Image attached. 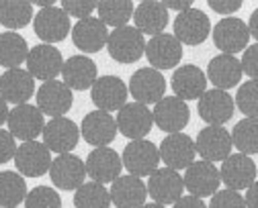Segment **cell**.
Here are the masks:
<instances>
[{"label": "cell", "mask_w": 258, "mask_h": 208, "mask_svg": "<svg viewBox=\"0 0 258 208\" xmlns=\"http://www.w3.org/2000/svg\"><path fill=\"white\" fill-rule=\"evenodd\" d=\"M121 161L123 167L127 169L129 176L136 178H146L158 169L160 165V149L148 141V139H138V141H129L123 147L121 153Z\"/></svg>", "instance_id": "1"}, {"label": "cell", "mask_w": 258, "mask_h": 208, "mask_svg": "<svg viewBox=\"0 0 258 208\" xmlns=\"http://www.w3.org/2000/svg\"><path fill=\"white\" fill-rule=\"evenodd\" d=\"M107 51L117 63H136L146 53V37L132 25L109 33Z\"/></svg>", "instance_id": "2"}, {"label": "cell", "mask_w": 258, "mask_h": 208, "mask_svg": "<svg viewBox=\"0 0 258 208\" xmlns=\"http://www.w3.org/2000/svg\"><path fill=\"white\" fill-rule=\"evenodd\" d=\"M213 43L219 51H223L225 55H236V53H244V49L248 47L250 41V31L248 25L238 19V17H225L221 19L213 31Z\"/></svg>", "instance_id": "3"}, {"label": "cell", "mask_w": 258, "mask_h": 208, "mask_svg": "<svg viewBox=\"0 0 258 208\" xmlns=\"http://www.w3.org/2000/svg\"><path fill=\"white\" fill-rule=\"evenodd\" d=\"M158 149H160V161L174 171L186 169L188 165L195 163V155H197L195 139H190L184 133L166 135Z\"/></svg>", "instance_id": "4"}, {"label": "cell", "mask_w": 258, "mask_h": 208, "mask_svg": "<svg viewBox=\"0 0 258 208\" xmlns=\"http://www.w3.org/2000/svg\"><path fill=\"white\" fill-rule=\"evenodd\" d=\"M51 151L41 141H25L17 147L15 165L23 178H41L51 167Z\"/></svg>", "instance_id": "5"}, {"label": "cell", "mask_w": 258, "mask_h": 208, "mask_svg": "<svg viewBox=\"0 0 258 208\" xmlns=\"http://www.w3.org/2000/svg\"><path fill=\"white\" fill-rule=\"evenodd\" d=\"M33 29L35 35L47 45L51 43H59L72 33V23L70 17L63 13L61 7H47V9H39V13L33 19Z\"/></svg>", "instance_id": "6"}, {"label": "cell", "mask_w": 258, "mask_h": 208, "mask_svg": "<svg viewBox=\"0 0 258 208\" xmlns=\"http://www.w3.org/2000/svg\"><path fill=\"white\" fill-rule=\"evenodd\" d=\"M90 98L94 102L96 111H105L113 115V111L119 113L127 104L129 88L119 76H111V74L101 76L90 88Z\"/></svg>", "instance_id": "7"}, {"label": "cell", "mask_w": 258, "mask_h": 208, "mask_svg": "<svg viewBox=\"0 0 258 208\" xmlns=\"http://www.w3.org/2000/svg\"><path fill=\"white\" fill-rule=\"evenodd\" d=\"M209 35H211V21L201 9L192 7V9L176 15V19H174V37L182 45H190V47L201 45Z\"/></svg>", "instance_id": "8"}, {"label": "cell", "mask_w": 258, "mask_h": 208, "mask_svg": "<svg viewBox=\"0 0 258 208\" xmlns=\"http://www.w3.org/2000/svg\"><path fill=\"white\" fill-rule=\"evenodd\" d=\"M182 180H184V190H188L190 196L195 198H211L221 186L217 165L205 159H199L192 165H188L184 169Z\"/></svg>", "instance_id": "9"}, {"label": "cell", "mask_w": 258, "mask_h": 208, "mask_svg": "<svg viewBox=\"0 0 258 208\" xmlns=\"http://www.w3.org/2000/svg\"><path fill=\"white\" fill-rule=\"evenodd\" d=\"M127 88L136 102L150 107V104H156L164 98L166 80H164L162 72H158L154 67H140L138 72H134Z\"/></svg>", "instance_id": "10"}, {"label": "cell", "mask_w": 258, "mask_h": 208, "mask_svg": "<svg viewBox=\"0 0 258 208\" xmlns=\"http://www.w3.org/2000/svg\"><path fill=\"white\" fill-rule=\"evenodd\" d=\"M35 100H37V109L51 119H59L66 117L72 109V90L59 82V80H51V82H43L37 92H35Z\"/></svg>", "instance_id": "11"}, {"label": "cell", "mask_w": 258, "mask_h": 208, "mask_svg": "<svg viewBox=\"0 0 258 208\" xmlns=\"http://www.w3.org/2000/svg\"><path fill=\"white\" fill-rule=\"evenodd\" d=\"M25 63H27V72L35 80L51 82L61 74L63 57H61V51L55 49L53 45L39 43V45L29 49V55H27Z\"/></svg>", "instance_id": "12"}, {"label": "cell", "mask_w": 258, "mask_h": 208, "mask_svg": "<svg viewBox=\"0 0 258 208\" xmlns=\"http://www.w3.org/2000/svg\"><path fill=\"white\" fill-rule=\"evenodd\" d=\"M45 115L33 107V104H21V107H15L9 115V133L15 139H21V141H37V137L43 133L45 129Z\"/></svg>", "instance_id": "13"}, {"label": "cell", "mask_w": 258, "mask_h": 208, "mask_svg": "<svg viewBox=\"0 0 258 208\" xmlns=\"http://www.w3.org/2000/svg\"><path fill=\"white\" fill-rule=\"evenodd\" d=\"M80 135L92 147H109L119 135L117 121L111 113L92 111L80 123Z\"/></svg>", "instance_id": "14"}, {"label": "cell", "mask_w": 258, "mask_h": 208, "mask_svg": "<svg viewBox=\"0 0 258 208\" xmlns=\"http://www.w3.org/2000/svg\"><path fill=\"white\" fill-rule=\"evenodd\" d=\"M195 145H197V153L201 155V159L211 161V163L228 159L234 149L232 133L225 127H211V125L199 131Z\"/></svg>", "instance_id": "15"}, {"label": "cell", "mask_w": 258, "mask_h": 208, "mask_svg": "<svg viewBox=\"0 0 258 208\" xmlns=\"http://www.w3.org/2000/svg\"><path fill=\"white\" fill-rule=\"evenodd\" d=\"M182 192L184 180L170 167H158L148 180V198H152L156 204H174L178 198H182Z\"/></svg>", "instance_id": "16"}, {"label": "cell", "mask_w": 258, "mask_h": 208, "mask_svg": "<svg viewBox=\"0 0 258 208\" xmlns=\"http://www.w3.org/2000/svg\"><path fill=\"white\" fill-rule=\"evenodd\" d=\"M115 121H117L119 133L127 139H132V141L146 139V135L154 127L152 111L146 107V104H140V102H127L125 107L117 113Z\"/></svg>", "instance_id": "17"}, {"label": "cell", "mask_w": 258, "mask_h": 208, "mask_svg": "<svg viewBox=\"0 0 258 208\" xmlns=\"http://www.w3.org/2000/svg\"><path fill=\"white\" fill-rule=\"evenodd\" d=\"M146 57L150 65L158 72L164 69H176L182 59V43L174 35H156L146 43Z\"/></svg>", "instance_id": "18"}, {"label": "cell", "mask_w": 258, "mask_h": 208, "mask_svg": "<svg viewBox=\"0 0 258 208\" xmlns=\"http://www.w3.org/2000/svg\"><path fill=\"white\" fill-rule=\"evenodd\" d=\"M152 117H154V123L160 127V131L172 135V133H180L188 125L190 109L184 100L176 96H164L160 102L154 104Z\"/></svg>", "instance_id": "19"}, {"label": "cell", "mask_w": 258, "mask_h": 208, "mask_svg": "<svg viewBox=\"0 0 258 208\" xmlns=\"http://www.w3.org/2000/svg\"><path fill=\"white\" fill-rule=\"evenodd\" d=\"M219 176L221 184H225L228 190H248L256 182V163L250 159V155L232 153L228 159L221 161Z\"/></svg>", "instance_id": "20"}, {"label": "cell", "mask_w": 258, "mask_h": 208, "mask_svg": "<svg viewBox=\"0 0 258 208\" xmlns=\"http://www.w3.org/2000/svg\"><path fill=\"white\" fill-rule=\"evenodd\" d=\"M84 165H86V176H90L92 182L99 184H113L121 176L123 169L121 155L111 147H94L88 153Z\"/></svg>", "instance_id": "21"}, {"label": "cell", "mask_w": 258, "mask_h": 208, "mask_svg": "<svg viewBox=\"0 0 258 208\" xmlns=\"http://www.w3.org/2000/svg\"><path fill=\"white\" fill-rule=\"evenodd\" d=\"M197 111H199V117L207 125H211V127H223L225 123H228L234 117L236 102L230 96V92L211 88V90H207L199 98Z\"/></svg>", "instance_id": "22"}, {"label": "cell", "mask_w": 258, "mask_h": 208, "mask_svg": "<svg viewBox=\"0 0 258 208\" xmlns=\"http://www.w3.org/2000/svg\"><path fill=\"white\" fill-rule=\"evenodd\" d=\"M43 143L49 151L61 155V153H70L78 141H80V129L74 121L59 117V119H51L45 123V129L41 133Z\"/></svg>", "instance_id": "23"}, {"label": "cell", "mask_w": 258, "mask_h": 208, "mask_svg": "<svg viewBox=\"0 0 258 208\" xmlns=\"http://www.w3.org/2000/svg\"><path fill=\"white\" fill-rule=\"evenodd\" d=\"M49 178L59 190H78L86 178V165L74 153H61L51 161Z\"/></svg>", "instance_id": "24"}, {"label": "cell", "mask_w": 258, "mask_h": 208, "mask_svg": "<svg viewBox=\"0 0 258 208\" xmlns=\"http://www.w3.org/2000/svg\"><path fill=\"white\" fill-rule=\"evenodd\" d=\"M170 86L174 90V96L180 100H199L207 92V76L201 67L186 63L172 72Z\"/></svg>", "instance_id": "25"}, {"label": "cell", "mask_w": 258, "mask_h": 208, "mask_svg": "<svg viewBox=\"0 0 258 208\" xmlns=\"http://www.w3.org/2000/svg\"><path fill=\"white\" fill-rule=\"evenodd\" d=\"M35 78L31 76L27 69L15 67V69H7V72L0 76V96L7 102L21 107L27 104V100H31L35 96Z\"/></svg>", "instance_id": "26"}, {"label": "cell", "mask_w": 258, "mask_h": 208, "mask_svg": "<svg viewBox=\"0 0 258 208\" xmlns=\"http://www.w3.org/2000/svg\"><path fill=\"white\" fill-rule=\"evenodd\" d=\"M61 82L70 90H90L99 80V67L88 55H72L63 61L61 67Z\"/></svg>", "instance_id": "27"}, {"label": "cell", "mask_w": 258, "mask_h": 208, "mask_svg": "<svg viewBox=\"0 0 258 208\" xmlns=\"http://www.w3.org/2000/svg\"><path fill=\"white\" fill-rule=\"evenodd\" d=\"M72 41L80 51L96 53L103 47H107L109 29L101 19H96V17L82 19L72 27Z\"/></svg>", "instance_id": "28"}, {"label": "cell", "mask_w": 258, "mask_h": 208, "mask_svg": "<svg viewBox=\"0 0 258 208\" xmlns=\"http://www.w3.org/2000/svg\"><path fill=\"white\" fill-rule=\"evenodd\" d=\"M207 80L217 88V90H232L236 88L240 82H242V76H244V69H242V63L236 55H225V53H219L215 55L209 65H207Z\"/></svg>", "instance_id": "29"}, {"label": "cell", "mask_w": 258, "mask_h": 208, "mask_svg": "<svg viewBox=\"0 0 258 208\" xmlns=\"http://www.w3.org/2000/svg\"><path fill=\"white\" fill-rule=\"evenodd\" d=\"M109 194H111V202L117 208H142L148 198V186L142 178L125 173V176H119L111 184Z\"/></svg>", "instance_id": "30"}, {"label": "cell", "mask_w": 258, "mask_h": 208, "mask_svg": "<svg viewBox=\"0 0 258 208\" xmlns=\"http://www.w3.org/2000/svg\"><path fill=\"white\" fill-rule=\"evenodd\" d=\"M168 9L164 7V3H158V0H146V3L136 7L134 13V23L136 29L142 35H162L164 29L168 27Z\"/></svg>", "instance_id": "31"}, {"label": "cell", "mask_w": 258, "mask_h": 208, "mask_svg": "<svg viewBox=\"0 0 258 208\" xmlns=\"http://www.w3.org/2000/svg\"><path fill=\"white\" fill-rule=\"evenodd\" d=\"M27 55H29V45L23 35L15 31L0 33V67L15 69L27 61Z\"/></svg>", "instance_id": "32"}, {"label": "cell", "mask_w": 258, "mask_h": 208, "mask_svg": "<svg viewBox=\"0 0 258 208\" xmlns=\"http://www.w3.org/2000/svg\"><path fill=\"white\" fill-rule=\"evenodd\" d=\"M27 194V182L19 171H0V208H19Z\"/></svg>", "instance_id": "33"}, {"label": "cell", "mask_w": 258, "mask_h": 208, "mask_svg": "<svg viewBox=\"0 0 258 208\" xmlns=\"http://www.w3.org/2000/svg\"><path fill=\"white\" fill-rule=\"evenodd\" d=\"M35 19L33 3L29 0H0V25L17 31L23 29Z\"/></svg>", "instance_id": "34"}, {"label": "cell", "mask_w": 258, "mask_h": 208, "mask_svg": "<svg viewBox=\"0 0 258 208\" xmlns=\"http://www.w3.org/2000/svg\"><path fill=\"white\" fill-rule=\"evenodd\" d=\"M96 13L107 27L121 29L127 27L129 19H134L136 7L132 0H103V3L96 5Z\"/></svg>", "instance_id": "35"}, {"label": "cell", "mask_w": 258, "mask_h": 208, "mask_svg": "<svg viewBox=\"0 0 258 208\" xmlns=\"http://www.w3.org/2000/svg\"><path fill=\"white\" fill-rule=\"evenodd\" d=\"M232 133V143L238 153L256 155L258 153V119H242L236 123Z\"/></svg>", "instance_id": "36"}, {"label": "cell", "mask_w": 258, "mask_h": 208, "mask_svg": "<svg viewBox=\"0 0 258 208\" xmlns=\"http://www.w3.org/2000/svg\"><path fill=\"white\" fill-rule=\"evenodd\" d=\"M74 206L76 208H109L111 194L105 184L99 182H84L74 192Z\"/></svg>", "instance_id": "37"}, {"label": "cell", "mask_w": 258, "mask_h": 208, "mask_svg": "<svg viewBox=\"0 0 258 208\" xmlns=\"http://www.w3.org/2000/svg\"><path fill=\"white\" fill-rule=\"evenodd\" d=\"M234 102L246 119H258V80L244 82L238 88Z\"/></svg>", "instance_id": "38"}, {"label": "cell", "mask_w": 258, "mask_h": 208, "mask_svg": "<svg viewBox=\"0 0 258 208\" xmlns=\"http://www.w3.org/2000/svg\"><path fill=\"white\" fill-rule=\"evenodd\" d=\"M25 208H61V198L53 188L37 186L27 194Z\"/></svg>", "instance_id": "39"}, {"label": "cell", "mask_w": 258, "mask_h": 208, "mask_svg": "<svg viewBox=\"0 0 258 208\" xmlns=\"http://www.w3.org/2000/svg\"><path fill=\"white\" fill-rule=\"evenodd\" d=\"M207 208H246V200L236 190H217L211 196V202Z\"/></svg>", "instance_id": "40"}, {"label": "cell", "mask_w": 258, "mask_h": 208, "mask_svg": "<svg viewBox=\"0 0 258 208\" xmlns=\"http://www.w3.org/2000/svg\"><path fill=\"white\" fill-rule=\"evenodd\" d=\"M96 5L99 3H94V0H63L61 9L70 19L82 21V19L92 17V13L96 11Z\"/></svg>", "instance_id": "41"}, {"label": "cell", "mask_w": 258, "mask_h": 208, "mask_svg": "<svg viewBox=\"0 0 258 208\" xmlns=\"http://www.w3.org/2000/svg\"><path fill=\"white\" fill-rule=\"evenodd\" d=\"M244 74L250 76V80H258V43L248 45L244 49V55L240 59Z\"/></svg>", "instance_id": "42"}, {"label": "cell", "mask_w": 258, "mask_h": 208, "mask_svg": "<svg viewBox=\"0 0 258 208\" xmlns=\"http://www.w3.org/2000/svg\"><path fill=\"white\" fill-rule=\"evenodd\" d=\"M15 153H17V145H15V137L0 129V163H9L11 159H15Z\"/></svg>", "instance_id": "43"}, {"label": "cell", "mask_w": 258, "mask_h": 208, "mask_svg": "<svg viewBox=\"0 0 258 208\" xmlns=\"http://www.w3.org/2000/svg\"><path fill=\"white\" fill-rule=\"evenodd\" d=\"M207 5L213 13L223 15V17H232L242 9V0H207Z\"/></svg>", "instance_id": "44"}, {"label": "cell", "mask_w": 258, "mask_h": 208, "mask_svg": "<svg viewBox=\"0 0 258 208\" xmlns=\"http://www.w3.org/2000/svg\"><path fill=\"white\" fill-rule=\"evenodd\" d=\"M172 208H207V204L201 200V198H195V196H182V198H178L174 204H172Z\"/></svg>", "instance_id": "45"}, {"label": "cell", "mask_w": 258, "mask_h": 208, "mask_svg": "<svg viewBox=\"0 0 258 208\" xmlns=\"http://www.w3.org/2000/svg\"><path fill=\"white\" fill-rule=\"evenodd\" d=\"M164 7H166L168 11L184 13V11L192 9V0H164Z\"/></svg>", "instance_id": "46"}, {"label": "cell", "mask_w": 258, "mask_h": 208, "mask_svg": "<svg viewBox=\"0 0 258 208\" xmlns=\"http://www.w3.org/2000/svg\"><path fill=\"white\" fill-rule=\"evenodd\" d=\"M244 200H246V208H258V180L246 190Z\"/></svg>", "instance_id": "47"}, {"label": "cell", "mask_w": 258, "mask_h": 208, "mask_svg": "<svg viewBox=\"0 0 258 208\" xmlns=\"http://www.w3.org/2000/svg\"><path fill=\"white\" fill-rule=\"evenodd\" d=\"M246 25H248V31H250V37H254L256 43H258V9L252 11V15H250Z\"/></svg>", "instance_id": "48"}, {"label": "cell", "mask_w": 258, "mask_h": 208, "mask_svg": "<svg viewBox=\"0 0 258 208\" xmlns=\"http://www.w3.org/2000/svg\"><path fill=\"white\" fill-rule=\"evenodd\" d=\"M9 115H11V111H9V102L0 96V127H3L7 121H9Z\"/></svg>", "instance_id": "49"}, {"label": "cell", "mask_w": 258, "mask_h": 208, "mask_svg": "<svg viewBox=\"0 0 258 208\" xmlns=\"http://www.w3.org/2000/svg\"><path fill=\"white\" fill-rule=\"evenodd\" d=\"M33 5H37L39 9H47V7H53V0H35Z\"/></svg>", "instance_id": "50"}, {"label": "cell", "mask_w": 258, "mask_h": 208, "mask_svg": "<svg viewBox=\"0 0 258 208\" xmlns=\"http://www.w3.org/2000/svg\"><path fill=\"white\" fill-rule=\"evenodd\" d=\"M142 208H166V206H162V204H156V202H146Z\"/></svg>", "instance_id": "51"}]
</instances>
